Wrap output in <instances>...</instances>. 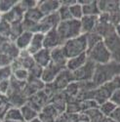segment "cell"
<instances>
[{"instance_id": "obj_24", "label": "cell", "mask_w": 120, "mask_h": 122, "mask_svg": "<svg viewBox=\"0 0 120 122\" xmlns=\"http://www.w3.org/2000/svg\"><path fill=\"white\" fill-rule=\"evenodd\" d=\"M31 122H41V120H39V119H33Z\"/></svg>"}, {"instance_id": "obj_14", "label": "cell", "mask_w": 120, "mask_h": 122, "mask_svg": "<svg viewBox=\"0 0 120 122\" xmlns=\"http://www.w3.org/2000/svg\"><path fill=\"white\" fill-rule=\"evenodd\" d=\"M50 56H51V54L48 52V50L43 49V50H40L39 52H37L34 55V58L40 66H47L49 61H50Z\"/></svg>"}, {"instance_id": "obj_22", "label": "cell", "mask_w": 120, "mask_h": 122, "mask_svg": "<svg viewBox=\"0 0 120 122\" xmlns=\"http://www.w3.org/2000/svg\"><path fill=\"white\" fill-rule=\"evenodd\" d=\"M101 122H117V121H115V120H114L113 118H111V117H104Z\"/></svg>"}, {"instance_id": "obj_4", "label": "cell", "mask_w": 120, "mask_h": 122, "mask_svg": "<svg viewBox=\"0 0 120 122\" xmlns=\"http://www.w3.org/2000/svg\"><path fill=\"white\" fill-rule=\"evenodd\" d=\"M86 54L88 60L91 61L95 65H105L112 61L111 55L109 53L108 49L106 48L105 44L104 43V40L93 46L92 48H89Z\"/></svg>"}, {"instance_id": "obj_13", "label": "cell", "mask_w": 120, "mask_h": 122, "mask_svg": "<svg viewBox=\"0 0 120 122\" xmlns=\"http://www.w3.org/2000/svg\"><path fill=\"white\" fill-rule=\"evenodd\" d=\"M116 106L110 101H106L105 103H103L102 105L99 106V109L100 111L103 113V115L105 117H110L112 115V113L114 112V110L116 109Z\"/></svg>"}, {"instance_id": "obj_11", "label": "cell", "mask_w": 120, "mask_h": 122, "mask_svg": "<svg viewBox=\"0 0 120 122\" xmlns=\"http://www.w3.org/2000/svg\"><path fill=\"white\" fill-rule=\"evenodd\" d=\"M44 46L49 48V47H59L62 46V41L61 38H60L58 32H57V28L55 29H51L50 31L47 33L46 37H45V41L43 42Z\"/></svg>"}, {"instance_id": "obj_17", "label": "cell", "mask_w": 120, "mask_h": 122, "mask_svg": "<svg viewBox=\"0 0 120 122\" xmlns=\"http://www.w3.org/2000/svg\"><path fill=\"white\" fill-rule=\"evenodd\" d=\"M33 35L30 32H25L24 34H22L18 38V46L20 48H25L26 46H28L31 42V39H32Z\"/></svg>"}, {"instance_id": "obj_5", "label": "cell", "mask_w": 120, "mask_h": 122, "mask_svg": "<svg viewBox=\"0 0 120 122\" xmlns=\"http://www.w3.org/2000/svg\"><path fill=\"white\" fill-rule=\"evenodd\" d=\"M104 43L108 49L113 62L120 64V36L116 31L104 38Z\"/></svg>"}, {"instance_id": "obj_3", "label": "cell", "mask_w": 120, "mask_h": 122, "mask_svg": "<svg viewBox=\"0 0 120 122\" xmlns=\"http://www.w3.org/2000/svg\"><path fill=\"white\" fill-rule=\"evenodd\" d=\"M57 32L60 38H61V41L63 44L69 39L78 37L82 34L80 21L72 19L69 20V21L61 22L57 26Z\"/></svg>"}, {"instance_id": "obj_9", "label": "cell", "mask_w": 120, "mask_h": 122, "mask_svg": "<svg viewBox=\"0 0 120 122\" xmlns=\"http://www.w3.org/2000/svg\"><path fill=\"white\" fill-rule=\"evenodd\" d=\"M87 62H88V57H87V54L85 53V54H82L80 56H77L75 58L67 60L65 68L67 70H69V71L73 72L81 66H83Z\"/></svg>"}, {"instance_id": "obj_23", "label": "cell", "mask_w": 120, "mask_h": 122, "mask_svg": "<svg viewBox=\"0 0 120 122\" xmlns=\"http://www.w3.org/2000/svg\"><path fill=\"white\" fill-rule=\"evenodd\" d=\"M116 32H117V34L120 36V24H119L118 25H116Z\"/></svg>"}, {"instance_id": "obj_10", "label": "cell", "mask_w": 120, "mask_h": 122, "mask_svg": "<svg viewBox=\"0 0 120 122\" xmlns=\"http://www.w3.org/2000/svg\"><path fill=\"white\" fill-rule=\"evenodd\" d=\"M79 4L82 5L84 16H97L101 14L99 8L98 1H78Z\"/></svg>"}, {"instance_id": "obj_21", "label": "cell", "mask_w": 120, "mask_h": 122, "mask_svg": "<svg viewBox=\"0 0 120 122\" xmlns=\"http://www.w3.org/2000/svg\"><path fill=\"white\" fill-rule=\"evenodd\" d=\"M110 117L113 118L115 121L120 122V107H116V109L114 110V112L112 113V115Z\"/></svg>"}, {"instance_id": "obj_2", "label": "cell", "mask_w": 120, "mask_h": 122, "mask_svg": "<svg viewBox=\"0 0 120 122\" xmlns=\"http://www.w3.org/2000/svg\"><path fill=\"white\" fill-rule=\"evenodd\" d=\"M67 60L85 54L88 50L86 34H81L78 37L69 39L62 45Z\"/></svg>"}, {"instance_id": "obj_1", "label": "cell", "mask_w": 120, "mask_h": 122, "mask_svg": "<svg viewBox=\"0 0 120 122\" xmlns=\"http://www.w3.org/2000/svg\"><path fill=\"white\" fill-rule=\"evenodd\" d=\"M120 74V64L116 62H109L105 65H96L92 82L96 87L105 84L111 81L114 77Z\"/></svg>"}, {"instance_id": "obj_18", "label": "cell", "mask_w": 120, "mask_h": 122, "mask_svg": "<svg viewBox=\"0 0 120 122\" xmlns=\"http://www.w3.org/2000/svg\"><path fill=\"white\" fill-rule=\"evenodd\" d=\"M7 118L16 122H22V120H24V116L21 114V111L18 109H10L7 112Z\"/></svg>"}, {"instance_id": "obj_8", "label": "cell", "mask_w": 120, "mask_h": 122, "mask_svg": "<svg viewBox=\"0 0 120 122\" xmlns=\"http://www.w3.org/2000/svg\"><path fill=\"white\" fill-rule=\"evenodd\" d=\"M101 13L112 14L120 11V1L118 0H103L98 1Z\"/></svg>"}, {"instance_id": "obj_15", "label": "cell", "mask_w": 120, "mask_h": 122, "mask_svg": "<svg viewBox=\"0 0 120 122\" xmlns=\"http://www.w3.org/2000/svg\"><path fill=\"white\" fill-rule=\"evenodd\" d=\"M69 11H70L72 19H74V20H79L80 21V20H81L83 18V16H84L82 5L79 4L78 1L75 4H73V5H71L70 7H69Z\"/></svg>"}, {"instance_id": "obj_6", "label": "cell", "mask_w": 120, "mask_h": 122, "mask_svg": "<svg viewBox=\"0 0 120 122\" xmlns=\"http://www.w3.org/2000/svg\"><path fill=\"white\" fill-rule=\"evenodd\" d=\"M96 65L88 60V62L80 68L72 72V78L74 82H88L92 81Z\"/></svg>"}, {"instance_id": "obj_7", "label": "cell", "mask_w": 120, "mask_h": 122, "mask_svg": "<svg viewBox=\"0 0 120 122\" xmlns=\"http://www.w3.org/2000/svg\"><path fill=\"white\" fill-rule=\"evenodd\" d=\"M98 18L99 17L97 16H83V18L80 20L82 34H88L95 31L98 24Z\"/></svg>"}, {"instance_id": "obj_16", "label": "cell", "mask_w": 120, "mask_h": 122, "mask_svg": "<svg viewBox=\"0 0 120 122\" xmlns=\"http://www.w3.org/2000/svg\"><path fill=\"white\" fill-rule=\"evenodd\" d=\"M86 38H87V43H88V49L92 48L93 46H95L96 44L100 43L103 41V37L101 35H99L97 32H91L86 34Z\"/></svg>"}, {"instance_id": "obj_20", "label": "cell", "mask_w": 120, "mask_h": 122, "mask_svg": "<svg viewBox=\"0 0 120 122\" xmlns=\"http://www.w3.org/2000/svg\"><path fill=\"white\" fill-rule=\"evenodd\" d=\"M109 101L112 102L116 107H120V89H116L112 93V95L110 96Z\"/></svg>"}, {"instance_id": "obj_19", "label": "cell", "mask_w": 120, "mask_h": 122, "mask_svg": "<svg viewBox=\"0 0 120 122\" xmlns=\"http://www.w3.org/2000/svg\"><path fill=\"white\" fill-rule=\"evenodd\" d=\"M36 113H35V111H33L30 107H25V108H23V116L24 118L29 120V119H32L35 117Z\"/></svg>"}, {"instance_id": "obj_12", "label": "cell", "mask_w": 120, "mask_h": 122, "mask_svg": "<svg viewBox=\"0 0 120 122\" xmlns=\"http://www.w3.org/2000/svg\"><path fill=\"white\" fill-rule=\"evenodd\" d=\"M43 34L42 33H36L33 35L32 39H31V42L29 44V49H28V52L29 53H36V52H39V49L41 47L42 43L44 42L43 41Z\"/></svg>"}]
</instances>
